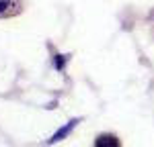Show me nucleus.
I'll list each match as a JSON object with an SVG mask.
<instances>
[{
  "label": "nucleus",
  "mask_w": 154,
  "mask_h": 147,
  "mask_svg": "<svg viewBox=\"0 0 154 147\" xmlns=\"http://www.w3.org/2000/svg\"><path fill=\"white\" fill-rule=\"evenodd\" d=\"M95 147H121V143H119V139L115 135L105 133V135H99V137H97Z\"/></svg>",
  "instance_id": "1"
},
{
  "label": "nucleus",
  "mask_w": 154,
  "mask_h": 147,
  "mask_svg": "<svg viewBox=\"0 0 154 147\" xmlns=\"http://www.w3.org/2000/svg\"><path fill=\"white\" fill-rule=\"evenodd\" d=\"M76 125H78V121H76V119H72V121L68 122V125H66L64 129H60L58 133H56V135H54V137H51V139H49V143H58V141H62V139H64L66 135L70 133V131H72V129H74V127H76Z\"/></svg>",
  "instance_id": "2"
},
{
  "label": "nucleus",
  "mask_w": 154,
  "mask_h": 147,
  "mask_svg": "<svg viewBox=\"0 0 154 147\" xmlns=\"http://www.w3.org/2000/svg\"><path fill=\"white\" fill-rule=\"evenodd\" d=\"M11 8H14V2H12V0H0V16L8 14Z\"/></svg>",
  "instance_id": "3"
}]
</instances>
